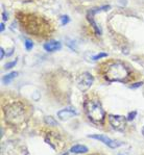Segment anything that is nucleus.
Returning a JSON list of instances; mask_svg holds the SVG:
<instances>
[{
    "instance_id": "obj_22",
    "label": "nucleus",
    "mask_w": 144,
    "mask_h": 155,
    "mask_svg": "<svg viewBox=\"0 0 144 155\" xmlns=\"http://www.w3.org/2000/svg\"><path fill=\"white\" fill-rule=\"evenodd\" d=\"M2 18H3L4 20H6V19H8V17H6V13H3V14H2Z\"/></svg>"
},
{
    "instance_id": "obj_25",
    "label": "nucleus",
    "mask_w": 144,
    "mask_h": 155,
    "mask_svg": "<svg viewBox=\"0 0 144 155\" xmlns=\"http://www.w3.org/2000/svg\"><path fill=\"white\" fill-rule=\"evenodd\" d=\"M62 155H69L68 152H66V153H64V154H62Z\"/></svg>"
},
{
    "instance_id": "obj_2",
    "label": "nucleus",
    "mask_w": 144,
    "mask_h": 155,
    "mask_svg": "<svg viewBox=\"0 0 144 155\" xmlns=\"http://www.w3.org/2000/svg\"><path fill=\"white\" fill-rule=\"evenodd\" d=\"M101 67L102 75L109 82H128L131 78L129 68L123 61H110Z\"/></svg>"
},
{
    "instance_id": "obj_9",
    "label": "nucleus",
    "mask_w": 144,
    "mask_h": 155,
    "mask_svg": "<svg viewBox=\"0 0 144 155\" xmlns=\"http://www.w3.org/2000/svg\"><path fill=\"white\" fill-rule=\"evenodd\" d=\"M62 48V44L57 41H50L44 44V49L48 52H52V51H57Z\"/></svg>"
},
{
    "instance_id": "obj_10",
    "label": "nucleus",
    "mask_w": 144,
    "mask_h": 155,
    "mask_svg": "<svg viewBox=\"0 0 144 155\" xmlns=\"http://www.w3.org/2000/svg\"><path fill=\"white\" fill-rule=\"evenodd\" d=\"M88 147L85 146V145H81V144H76L73 145L70 148V152L71 153L74 154H84V153H87L88 152Z\"/></svg>"
},
{
    "instance_id": "obj_12",
    "label": "nucleus",
    "mask_w": 144,
    "mask_h": 155,
    "mask_svg": "<svg viewBox=\"0 0 144 155\" xmlns=\"http://www.w3.org/2000/svg\"><path fill=\"white\" fill-rule=\"evenodd\" d=\"M44 122L46 123L47 125H49V126H57V125H59L57 121L53 118V117H51V116H46V117H45V118H44Z\"/></svg>"
},
{
    "instance_id": "obj_21",
    "label": "nucleus",
    "mask_w": 144,
    "mask_h": 155,
    "mask_svg": "<svg viewBox=\"0 0 144 155\" xmlns=\"http://www.w3.org/2000/svg\"><path fill=\"white\" fill-rule=\"evenodd\" d=\"M77 1H80V2H92V1H94V0H77Z\"/></svg>"
},
{
    "instance_id": "obj_5",
    "label": "nucleus",
    "mask_w": 144,
    "mask_h": 155,
    "mask_svg": "<svg viewBox=\"0 0 144 155\" xmlns=\"http://www.w3.org/2000/svg\"><path fill=\"white\" fill-rule=\"evenodd\" d=\"M108 119H109L110 125H111V127L114 130L118 131V132H123V131L125 130L128 119L124 118L123 116H119V114H109Z\"/></svg>"
},
{
    "instance_id": "obj_23",
    "label": "nucleus",
    "mask_w": 144,
    "mask_h": 155,
    "mask_svg": "<svg viewBox=\"0 0 144 155\" xmlns=\"http://www.w3.org/2000/svg\"><path fill=\"white\" fill-rule=\"evenodd\" d=\"M141 132H142V134L144 135V126L142 127V129H141Z\"/></svg>"
},
{
    "instance_id": "obj_14",
    "label": "nucleus",
    "mask_w": 144,
    "mask_h": 155,
    "mask_svg": "<svg viewBox=\"0 0 144 155\" xmlns=\"http://www.w3.org/2000/svg\"><path fill=\"white\" fill-rule=\"evenodd\" d=\"M16 64H17V58H16V59H14L13 61H9V63L5 64L4 68H5L6 70H9V69H12L13 67H15V66H16Z\"/></svg>"
},
{
    "instance_id": "obj_1",
    "label": "nucleus",
    "mask_w": 144,
    "mask_h": 155,
    "mask_svg": "<svg viewBox=\"0 0 144 155\" xmlns=\"http://www.w3.org/2000/svg\"><path fill=\"white\" fill-rule=\"evenodd\" d=\"M17 19L23 29L29 35L35 37H49L51 35V26L43 17L30 13H20L17 14Z\"/></svg>"
},
{
    "instance_id": "obj_3",
    "label": "nucleus",
    "mask_w": 144,
    "mask_h": 155,
    "mask_svg": "<svg viewBox=\"0 0 144 155\" xmlns=\"http://www.w3.org/2000/svg\"><path fill=\"white\" fill-rule=\"evenodd\" d=\"M84 109L86 116L93 124L105 125V113L100 101L95 97H87L84 102Z\"/></svg>"
},
{
    "instance_id": "obj_11",
    "label": "nucleus",
    "mask_w": 144,
    "mask_h": 155,
    "mask_svg": "<svg viewBox=\"0 0 144 155\" xmlns=\"http://www.w3.org/2000/svg\"><path fill=\"white\" fill-rule=\"evenodd\" d=\"M17 76H18V72H16V71L6 74V75H4L3 77H2V82H3L4 84H8V83H9L14 79V78H16Z\"/></svg>"
},
{
    "instance_id": "obj_4",
    "label": "nucleus",
    "mask_w": 144,
    "mask_h": 155,
    "mask_svg": "<svg viewBox=\"0 0 144 155\" xmlns=\"http://www.w3.org/2000/svg\"><path fill=\"white\" fill-rule=\"evenodd\" d=\"M4 118L11 125H20L26 119V108L21 101H12L4 106Z\"/></svg>"
},
{
    "instance_id": "obj_16",
    "label": "nucleus",
    "mask_w": 144,
    "mask_h": 155,
    "mask_svg": "<svg viewBox=\"0 0 144 155\" xmlns=\"http://www.w3.org/2000/svg\"><path fill=\"white\" fill-rule=\"evenodd\" d=\"M108 54L105 53V52H101V53H98L97 55H94L93 56V59L94 61H97V59H100V58H104V57H107Z\"/></svg>"
},
{
    "instance_id": "obj_8",
    "label": "nucleus",
    "mask_w": 144,
    "mask_h": 155,
    "mask_svg": "<svg viewBox=\"0 0 144 155\" xmlns=\"http://www.w3.org/2000/svg\"><path fill=\"white\" fill-rule=\"evenodd\" d=\"M75 116H77V111L73 107H67V108L57 111V117L61 121H67Z\"/></svg>"
},
{
    "instance_id": "obj_18",
    "label": "nucleus",
    "mask_w": 144,
    "mask_h": 155,
    "mask_svg": "<svg viewBox=\"0 0 144 155\" xmlns=\"http://www.w3.org/2000/svg\"><path fill=\"white\" fill-rule=\"evenodd\" d=\"M143 85V82H136V83H134V84H131L129 85V89H138V87H142Z\"/></svg>"
},
{
    "instance_id": "obj_13",
    "label": "nucleus",
    "mask_w": 144,
    "mask_h": 155,
    "mask_svg": "<svg viewBox=\"0 0 144 155\" xmlns=\"http://www.w3.org/2000/svg\"><path fill=\"white\" fill-rule=\"evenodd\" d=\"M137 114H138V113H137L136 110H133V111H129V113L128 114V117H126V119H128L129 122H131V121H133L134 119L137 117Z\"/></svg>"
},
{
    "instance_id": "obj_19",
    "label": "nucleus",
    "mask_w": 144,
    "mask_h": 155,
    "mask_svg": "<svg viewBox=\"0 0 144 155\" xmlns=\"http://www.w3.org/2000/svg\"><path fill=\"white\" fill-rule=\"evenodd\" d=\"M4 57V50H3V48H1L0 49V58H3Z\"/></svg>"
},
{
    "instance_id": "obj_7",
    "label": "nucleus",
    "mask_w": 144,
    "mask_h": 155,
    "mask_svg": "<svg viewBox=\"0 0 144 155\" xmlns=\"http://www.w3.org/2000/svg\"><path fill=\"white\" fill-rule=\"evenodd\" d=\"M88 137L90 139H93V140H99V142L104 143L105 145H107L109 148H112V149H116V148H119L121 146H123L124 143H121V142H118V140H114L112 139H110L109 137L105 134H89Z\"/></svg>"
},
{
    "instance_id": "obj_24",
    "label": "nucleus",
    "mask_w": 144,
    "mask_h": 155,
    "mask_svg": "<svg viewBox=\"0 0 144 155\" xmlns=\"http://www.w3.org/2000/svg\"><path fill=\"white\" fill-rule=\"evenodd\" d=\"M118 155H128V154H125V153H119Z\"/></svg>"
},
{
    "instance_id": "obj_17",
    "label": "nucleus",
    "mask_w": 144,
    "mask_h": 155,
    "mask_svg": "<svg viewBox=\"0 0 144 155\" xmlns=\"http://www.w3.org/2000/svg\"><path fill=\"white\" fill-rule=\"evenodd\" d=\"M33 47V44L30 40H25V48L27 50H32Z\"/></svg>"
},
{
    "instance_id": "obj_15",
    "label": "nucleus",
    "mask_w": 144,
    "mask_h": 155,
    "mask_svg": "<svg viewBox=\"0 0 144 155\" xmlns=\"http://www.w3.org/2000/svg\"><path fill=\"white\" fill-rule=\"evenodd\" d=\"M69 21H70V19H69L68 16L66 15H63L61 17V22H62V25H66L69 23Z\"/></svg>"
},
{
    "instance_id": "obj_6",
    "label": "nucleus",
    "mask_w": 144,
    "mask_h": 155,
    "mask_svg": "<svg viewBox=\"0 0 144 155\" xmlns=\"http://www.w3.org/2000/svg\"><path fill=\"white\" fill-rule=\"evenodd\" d=\"M94 81V77L89 72L81 73L77 78V87L81 93L88 92V90L91 87Z\"/></svg>"
},
{
    "instance_id": "obj_20",
    "label": "nucleus",
    "mask_w": 144,
    "mask_h": 155,
    "mask_svg": "<svg viewBox=\"0 0 144 155\" xmlns=\"http://www.w3.org/2000/svg\"><path fill=\"white\" fill-rule=\"evenodd\" d=\"M0 25H1V27H0V31H3V30H4V28H5V26H4V24H3V23H1V24H0Z\"/></svg>"
}]
</instances>
